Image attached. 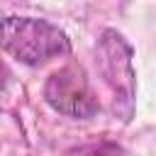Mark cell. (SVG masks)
<instances>
[{
  "instance_id": "cell-1",
  "label": "cell",
  "mask_w": 156,
  "mask_h": 156,
  "mask_svg": "<svg viewBox=\"0 0 156 156\" xmlns=\"http://www.w3.org/2000/svg\"><path fill=\"white\" fill-rule=\"evenodd\" d=\"M2 46L10 56L27 66H39L49 58L71 54L68 34L58 24L39 17H5Z\"/></svg>"
},
{
  "instance_id": "cell-2",
  "label": "cell",
  "mask_w": 156,
  "mask_h": 156,
  "mask_svg": "<svg viewBox=\"0 0 156 156\" xmlns=\"http://www.w3.org/2000/svg\"><path fill=\"white\" fill-rule=\"evenodd\" d=\"M134 49L117 29H105L98 41V63L100 73L112 93L115 115L122 122H129L134 115V90H136V73L132 66Z\"/></svg>"
},
{
  "instance_id": "cell-3",
  "label": "cell",
  "mask_w": 156,
  "mask_h": 156,
  "mask_svg": "<svg viewBox=\"0 0 156 156\" xmlns=\"http://www.w3.org/2000/svg\"><path fill=\"white\" fill-rule=\"evenodd\" d=\"M44 98L56 112L73 119H88L100 110L85 73L76 66H66L51 73L44 85Z\"/></svg>"
}]
</instances>
